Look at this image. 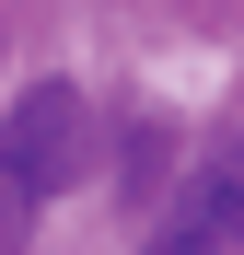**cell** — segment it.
<instances>
[{"mask_svg": "<svg viewBox=\"0 0 244 255\" xmlns=\"http://www.w3.org/2000/svg\"><path fill=\"white\" fill-rule=\"evenodd\" d=\"M81 151H93V105H81V81H35V93L0 105V174H12L35 209L81 174Z\"/></svg>", "mask_w": 244, "mask_h": 255, "instance_id": "1", "label": "cell"}, {"mask_svg": "<svg viewBox=\"0 0 244 255\" xmlns=\"http://www.w3.org/2000/svg\"><path fill=\"white\" fill-rule=\"evenodd\" d=\"M140 255H244V128L198 151V174L175 186V209L151 221Z\"/></svg>", "mask_w": 244, "mask_h": 255, "instance_id": "2", "label": "cell"}]
</instances>
